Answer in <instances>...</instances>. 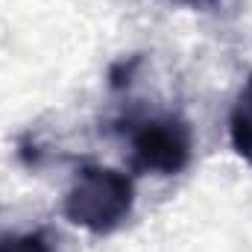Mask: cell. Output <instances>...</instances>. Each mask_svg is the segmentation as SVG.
I'll list each match as a JSON object with an SVG mask.
<instances>
[{
  "instance_id": "obj_1",
  "label": "cell",
  "mask_w": 252,
  "mask_h": 252,
  "mask_svg": "<svg viewBox=\"0 0 252 252\" xmlns=\"http://www.w3.org/2000/svg\"><path fill=\"white\" fill-rule=\"evenodd\" d=\"M135 208V185L132 179L106 164H85L73 176L62 202L64 220L91 232L112 235L129 220Z\"/></svg>"
},
{
  "instance_id": "obj_4",
  "label": "cell",
  "mask_w": 252,
  "mask_h": 252,
  "mask_svg": "<svg viewBox=\"0 0 252 252\" xmlns=\"http://www.w3.org/2000/svg\"><path fill=\"white\" fill-rule=\"evenodd\" d=\"M0 252H56V241L47 229L24 235H0Z\"/></svg>"
},
{
  "instance_id": "obj_5",
  "label": "cell",
  "mask_w": 252,
  "mask_h": 252,
  "mask_svg": "<svg viewBox=\"0 0 252 252\" xmlns=\"http://www.w3.org/2000/svg\"><path fill=\"white\" fill-rule=\"evenodd\" d=\"M138 62H141V56H129V62H118L115 67H112V73H109V79H112V88H124V85H129V79H132V70L138 67Z\"/></svg>"
},
{
  "instance_id": "obj_6",
  "label": "cell",
  "mask_w": 252,
  "mask_h": 252,
  "mask_svg": "<svg viewBox=\"0 0 252 252\" xmlns=\"http://www.w3.org/2000/svg\"><path fill=\"white\" fill-rule=\"evenodd\" d=\"M176 3L190 6V9H214V6H220L223 0H176Z\"/></svg>"
},
{
  "instance_id": "obj_2",
  "label": "cell",
  "mask_w": 252,
  "mask_h": 252,
  "mask_svg": "<svg viewBox=\"0 0 252 252\" xmlns=\"http://www.w3.org/2000/svg\"><path fill=\"white\" fill-rule=\"evenodd\" d=\"M193 158V129L179 115L129 121V164L138 173L179 176Z\"/></svg>"
},
{
  "instance_id": "obj_3",
  "label": "cell",
  "mask_w": 252,
  "mask_h": 252,
  "mask_svg": "<svg viewBox=\"0 0 252 252\" xmlns=\"http://www.w3.org/2000/svg\"><path fill=\"white\" fill-rule=\"evenodd\" d=\"M229 141L232 150L252 167V73L247 76L229 112Z\"/></svg>"
}]
</instances>
